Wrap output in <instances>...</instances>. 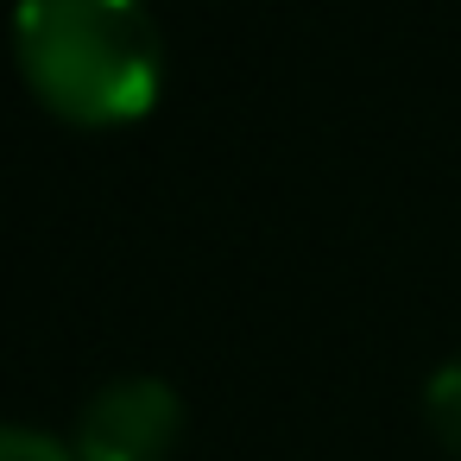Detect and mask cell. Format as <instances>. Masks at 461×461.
Wrapping results in <instances>:
<instances>
[{
	"label": "cell",
	"mask_w": 461,
	"mask_h": 461,
	"mask_svg": "<svg viewBox=\"0 0 461 461\" xmlns=\"http://www.w3.org/2000/svg\"><path fill=\"white\" fill-rule=\"evenodd\" d=\"M14 64L70 127H133L165 89V39L146 0H20Z\"/></svg>",
	"instance_id": "cell-1"
},
{
	"label": "cell",
	"mask_w": 461,
	"mask_h": 461,
	"mask_svg": "<svg viewBox=\"0 0 461 461\" xmlns=\"http://www.w3.org/2000/svg\"><path fill=\"white\" fill-rule=\"evenodd\" d=\"M0 461H77V448L26 423H0Z\"/></svg>",
	"instance_id": "cell-4"
},
{
	"label": "cell",
	"mask_w": 461,
	"mask_h": 461,
	"mask_svg": "<svg viewBox=\"0 0 461 461\" xmlns=\"http://www.w3.org/2000/svg\"><path fill=\"white\" fill-rule=\"evenodd\" d=\"M177 436H184V398L152 373H127L83 404L70 448L77 461H171Z\"/></svg>",
	"instance_id": "cell-2"
},
{
	"label": "cell",
	"mask_w": 461,
	"mask_h": 461,
	"mask_svg": "<svg viewBox=\"0 0 461 461\" xmlns=\"http://www.w3.org/2000/svg\"><path fill=\"white\" fill-rule=\"evenodd\" d=\"M423 417H429L436 442H442L448 455H461V354L429 373V385H423Z\"/></svg>",
	"instance_id": "cell-3"
}]
</instances>
